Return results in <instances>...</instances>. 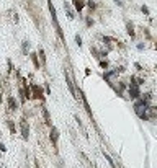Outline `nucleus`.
Wrapping results in <instances>:
<instances>
[{
  "mask_svg": "<svg viewBox=\"0 0 157 168\" xmlns=\"http://www.w3.org/2000/svg\"><path fill=\"white\" fill-rule=\"evenodd\" d=\"M20 134H21V137L25 139V140H28V137H29V124L26 122V119L23 117V119H20Z\"/></svg>",
  "mask_w": 157,
  "mask_h": 168,
  "instance_id": "obj_1",
  "label": "nucleus"
},
{
  "mask_svg": "<svg viewBox=\"0 0 157 168\" xmlns=\"http://www.w3.org/2000/svg\"><path fill=\"white\" fill-rule=\"evenodd\" d=\"M49 139H51L52 147H56V145H57V139H59V130H57V127L51 126V130H49Z\"/></svg>",
  "mask_w": 157,
  "mask_h": 168,
  "instance_id": "obj_2",
  "label": "nucleus"
},
{
  "mask_svg": "<svg viewBox=\"0 0 157 168\" xmlns=\"http://www.w3.org/2000/svg\"><path fill=\"white\" fill-rule=\"evenodd\" d=\"M141 95H142V93H141L139 86H129V98L131 99H134V101H136V99L141 98Z\"/></svg>",
  "mask_w": 157,
  "mask_h": 168,
  "instance_id": "obj_3",
  "label": "nucleus"
},
{
  "mask_svg": "<svg viewBox=\"0 0 157 168\" xmlns=\"http://www.w3.org/2000/svg\"><path fill=\"white\" fill-rule=\"evenodd\" d=\"M31 93H33V98L43 99V88L39 85H31Z\"/></svg>",
  "mask_w": 157,
  "mask_h": 168,
  "instance_id": "obj_4",
  "label": "nucleus"
},
{
  "mask_svg": "<svg viewBox=\"0 0 157 168\" xmlns=\"http://www.w3.org/2000/svg\"><path fill=\"white\" fill-rule=\"evenodd\" d=\"M72 3H74V7H75V10L80 13V11L85 8V5H87V2L85 0H72Z\"/></svg>",
  "mask_w": 157,
  "mask_h": 168,
  "instance_id": "obj_5",
  "label": "nucleus"
},
{
  "mask_svg": "<svg viewBox=\"0 0 157 168\" xmlns=\"http://www.w3.org/2000/svg\"><path fill=\"white\" fill-rule=\"evenodd\" d=\"M126 31H128V34L131 36L132 39L136 38V33H134V23H132V21H126Z\"/></svg>",
  "mask_w": 157,
  "mask_h": 168,
  "instance_id": "obj_6",
  "label": "nucleus"
},
{
  "mask_svg": "<svg viewBox=\"0 0 157 168\" xmlns=\"http://www.w3.org/2000/svg\"><path fill=\"white\" fill-rule=\"evenodd\" d=\"M7 103H8V106H10L11 111H15V109L18 108V103H16V99H15L13 96H8V98H7Z\"/></svg>",
  "mask_w": 157,
  "mask_h": 168,
  "instance_id": "obj_7",
  "label": "nucleus"
},
{
  "mask_svg": "<svg viewBox=\"0 0 157 168\" xmlns=\"http://www.w3.org/2000/svg\"><path fill=\"white\" fill-rule=\"evenodd\" d=\"M147 116H149V119L157 117V106H149L147 108Z\"/></svg>",
  "mask_w": 157,
  "mask_h": 168,
  "instance_id": "obj_8",
  "label": "nucleus"
},
{
  "mask_svg": "<svg viewBox=\"0 0 157 168\" xmlns=\"http://www.w3.org/2000/svg\"><path fill=\"white\" fill-rule=\"evenodd\" d=\"M64 7H65V13H67V18H69V20H74L75 15H74V11L70 10V5H69V3H65Z\"/></svg>",
  "mask_w": 157,
  "mask_h": 168,
  "instance_id": "obj_9",
  "label": "nucleus"
},
{
  "mask_svg": "<svg viewBox=\"0 0 157 168\" xmlns=\"http://www.w3.org/2000/svg\"><path fill=\"white\" fill-rule=\"evenodd\" d=\"M7 126H8V129H10V134H16V126H15V122L11 121V119L7 121Z\"/></svg>",
  "mask_w": 157,
  "mask_h": 168,
  "instance_id": "obj_10",
  "label": "nucleus"
},
{
  "mask_svg": "<svg viewBox=\"0 0 157 168\" xmlns=\"http://www.w3.org/2000/svg\"><path fill=\"white\" fill-rule=\"evenodd\" d=\"M28 51H29V41H23V42H21V52L26 55Z\"/></svg>",
  "mask_w": 157,
  "mask_h": 168,
  "instance_id": "obj_11",
  "label": "nucleus"
},
{
  "mask_svg": "<svg viewBox=\"0 0 157 168\" xmlns=\"http://www.w3.org/2000/svg\"><path fill=\"white\" fill-rule=\"evenodd\" d=\"M29 55H31V60H33V64H34V67H36V69H39V60H38V54H34V52H31V54H29Z\"/></svg>",
  "mask_w": 157,
  "mask_h": 168,
  "instance_id": "obj_12",
  "label": "nucleus"
},
{
  "mask_svg": "<svg viewBox=\"0 0 157 168\" xmlns=\"http://www.w3.org/2000/svg\"><path fill=\"white\" fill-rule=\"evenodd\" d=\"M103 155H105V158H106V160H108V163H110V166H111V168H116V165H114V161H113V158H111V157H110V155H108V153H106V152H105V153H103Z\"/></svg>",
  "mask_w": 157,
  "mask_h": 168,
  "instance_id": "obj_13",
  "label": "nucleus"
},
{
  "mask_svg": "<svg viewBox=\"0 0 157 168\" xmlns=\"http://www.w3.org/2000/svg\"><path fill=\"white\" fill-rule=\"evenodd\" d=\"M43 114H44V119H46V124H47V126H51V119H49V113H47V109H46V108L43 109Z\"/></svg>",
  "mask_w": 157,
  "mask_h": 168,
  "instance_id": "obj_14",
  "label": "nucleus"
},
{
  "mask_svg": "<svg viewBox=\"0 0 157 168\" xmlns=\"http://www.w3.org/2000/svg\"><path fill=\"white\" fill-rule=\"evenodd\" d=\"M38 55L41 57V60H43V62H46V55H44V49H43V47H39V51H38Z\"/></svg>",
  "mask_w": 157,
  "mask_h": 168,
  "instance_id": "obj_15",
  "label": "nucleus"
},
{
  "mask_svg": "<svg viewBox=\"0 0 157 168\" xmlns=\"http://www.w3.org/2000/svg\"><path fill=\"white\" fill-rule=\"evenodd\" d=\"M75 42H77V46H78V47H82V44H83V42H82L80 34H77V36H75Z\"/></svg>",
  "mask_w": 157,
  "mask_h": 168,
  "instance_id": "obj_16",
  "label": "nucleus"
},
{
  "mask_svg": "<svg viewBox=\"0 0 157 168\" xmlns=\"http://www.w3.org/2000/svg\"><path fill=\"white\" fill-rule=\"evenodd\" d=\"M87 7H88L90 10H95V8H96V5H95V2H92V0H88V2H87Z\"/></svg>",
  "mask_w": 157,
  "mask_h": 168,
  "instance_id": "obj_17",
  "label": "nucleus"
},
{
  "mask_svg": "<svg viewBox=\"0 0 157 168\" xmlns=\"http://www.w3.org/2000/svg\"><path fill=\"white\" fill-rule=\"evenodd\" d=\"M141 11H142V13L146 15V16H149V8L146 7V5H142V7H141Z\"/></svg>",
  "mask_w": 157,
  "mask_h": 168,
  "instance_id": "obj_18",
  "label": "nucleus"
},
{
  "mask_svg": "<svg viewBox=\"0 0 157 168\" xmlns=\"http://www.w3.org/2000/svg\"><path fill=\"white\" fill-rule=\"evenodd\" d=\"M100 67L101 69H106L108 67V60H100Z\"/></svg>",
  "mask_w": 157,
  "mask_h": 168,
  "instance_id": "obj_19",
  "label": "nucleus"
},
{
  "mask_svg": "<svg viewBox=\"0 0 157 168\" xmlns=\"http://www.w3.org/2000/svg\"><path fill=\"white\" fill-rule=\"evenodd\" d=\"M0 152H7V147H5L2 142H0Z\"/></svg>",
  "mask_w": 157,
  "mask_h": 168,
  "instance_id": "obj_20",
  "label": "nucleus"
},
{
  "mask_svg": "<svg viewBox=\"0 0 157 168\" xmlns=\"http://www.w3.org/2000/svg\"><path fill=\"white\" fill-rule=\"evenodd\" d=\"M92 24H93V20L92 18H87V26H92Z\"/></svg>",
  "mask_w": 157,
  "mask_h": 168,
  "instance_id": "obj_21",
  "label": "nucleus"
},
{
  "mask_svg": "<svg viewBox=\"0 0 157 168\" xmlns=\"http://www.w3.org/2000/svg\"><path fill=\"white\" fill-rule=\"evenodd\" d=\"M114 2H116L118 5H123V3H121V2H123V0H114Z\"/></svg>",
  "mask_w": 157,
  "mask_h": 168,
  "instance_id": "obj_22",
  "label": "nucleus"
},
{
  "mask_svg": "<svg viewBox=\"0 0 157 168\" xmlns=\"http://www.w3.org/2000/svg\"><path fill=\"white\" fill-rule=\"evenodd\" d=\"M0 103H2V91H0Z\"/></svg>",
  "mask_w": 157,
  "mask_h": 168,
  "instance_id": "obj_23",
  "label": "nucleus"
}]
</instances>
